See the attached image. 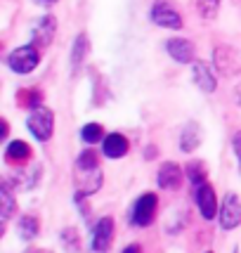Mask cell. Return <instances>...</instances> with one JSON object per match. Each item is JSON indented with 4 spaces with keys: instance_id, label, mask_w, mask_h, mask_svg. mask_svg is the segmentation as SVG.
Here are the masks:
<instances>
[{
    "instance_id": "7a4b0ae2",
    "label": "cell",
    "mask_w": 241,
    "mask_h": 253,
    "mask_svg": "<svg viewBox=\"0 0 241 253\" xmlns=\"http://www.w3.org/2000/svg\"><path fill=\"white\" fill-rule=\"evenodd\" d=\"M40 64V47H36L33 43L22 45L17 50H12L7 55V66H10L14 74H31L36 66Z\"/></svg>"
},
{
    "instance_id": "44dd1931",
    "label": "cell",
    "mask_w": 241,
    "mask_h": 253,
    "mask_svg": "<svg viewBox=\"0 0 241 253\" xmlns=\"http://www.w3.org/2000/svg\"><path fill=\"white\" fill-rule=\"evenodd\" d=\"M0 199H2V222H7L14 213V197H12V189H10V182H5L0 187Z\"/></svg>"
},
{
    "instance_id": "603a6c76",
    "label": "cell",
    "mask_w": 241,
    "mask_h": 253,
    "mask_svg": "<svg viewBox=\"0 0 241 253\" xmlns=\"http://www.w3.org/2000/svg\"><path fill=\"white\" fill-rule=\"evenodd\" d=\"M40 90H36V88H31V90H19L17 92V99H19V104L22 107H29V109H36V107H40Z\"/></svg>"
},
{
    "instance_id": "9c48e42d",
    "label": "cell",
    "mask_w": 241,
    "mask_h": 253,
    "mask_svg": "<svg viewBox=\"0 0 241 253\" xmlns=\"http://www.w3.org/2000/svg\"><path fill=\"white\" fill-rule=\"evenodd\" d=\"M182 168L175 164V161H165L161 168H159V173H156V182H159V187L161 189H180L182 185Z\"/></svg>"
},
{
    "instance_id": "e0dca14e",
    "label": "cell",
    "mask_w": 241,
    "mask_h": 253,
    "mask_svg": "<svg viewBox=\"0 0 241 253\" xmlns=\"http://www.w3.org/2000/svg\"><path fill=\"white\" fill-rule=\"evenodd\" d=\"M17 232H19V237L24 242H31L33 237H38V232H40V222H38L36 215H22L19 222H17Z\"/></svg>"
},
{
    "instance_id": "cb8c5ba5",
    "label": "cell",
    "mask_w": 241,
    "mask_h": 253,
    "mask_svg": "<svg viewBox=\"0 0 241 253\" xmlns=\"http://www.w3.org/2000/svg\"><path fill=\"white\" fill-rule=\"evenodd\" d=\"M220 7V0H197V10L203 19H215Z\"/></svg>"
},
{
    "instance_id": "30bf717a",
    "label": "cell",
    "mask_w": 241,
    "mask_h": 253,
    "mask_svg": "<svg viewBox=\"0 0 241 253\" xmlns=\"http://www.w3.org/2000/svg\"><path fill=\"white\" fill-rule=\"evenodd\" d=\"M165 50H168V55L173 57L175 62H180V64L197 62V59H194V43L187 41V38H170V41L165 43Z\"/></svg>"
},
{
    "instance_id": "ba28073f",
    "label": "cell",
    "mask_w": 241,
    "mask_h": 253,
    "mask_svg": "<svg viewBox=\"0 0 241 253\" xmlns=\"http://www.w3.org/2000/svg\"><path fill=\"white\" fill-rule=\"evenodd\" d=\"M76 197H90L102 187V170L99 168H95V170H78L76 168Z\"/></svg>"
},
{
    "instance_id": "d6986e66",
    "label": "cell",
    "mask_w": 241,
    "mask_h": 253,
    "mask_svg": "<svg viewBox=\"0 0 241 253\" xmlns=\"http://www.w3.org/2000/svg\"><path fill=\"white\" fill-rule=\"evenodd\" d=\"M88 50H90L88 36H85V33H80L76 41H74V50H71V66H74V71L80 69L83 59H85V55H88Z\"/></svg>"
},
{
    "instance_id": "8fae6325",
    "label": "cell",
    "mask_w": 241,
    "mask_h": 253,
    "mask_svg": "<svg viewBox=\"0 0 241 253\" xmlns=\"http://www.w3.org/2000/svg\"><path fill=\"white\" fill-rule=\"evenodd\" d=\"M128 149H130L128 137L120 135V132H109L102 140V152H104V156H109V159H123V156L128 154Z\"/></svg>"
},
{
    "instance_id": "52a82bcc",
    "label": "cell",
    "mask_w": 241,
    "mask_h": 253,
    "mask_svg": "<svg viewBox=\"0 0 241 253\" xmlns=\"http://www.w3.org/2000/svg\"><path fill=\"white\" fill-rule=\"evenodd\" d=\"M194 199H197V206H199L201 215H203L206 220H213V218H215V215L220 213V206H218V199H215V192H213V187H210L208 182L194 189Z\"/></svg>"
},
{
    "instance_id": "4fadbf2b",
    "label": "cell",
    "mask_w": 241,
    "mask_h": 253,
    "mask_svg": "<svg viewBox=\"0 0 241 253\" xmlns=\"http://www.w3.org/2000/svg\"><path fill=\"white\" fill-rule=\"evenodd\" d=\"M192 74H194V83L203 92H215L218 81H215V76H213V71H210V66L206 62H201V59L192 62Z\"/></svg>"
},
{
    "instance_id": "ffe728a7",
    "label": "cell",
    "mask_w": 241,
    "mask_h": 253,
    "mask_svg": "<svg viewBox=\"0 0 241 253\" xmlns=\"http://www.w3.org/2000/svg\"><path fill=\"white\" fill-rule=\"evenodd\" d=\"M80 137H83L85 144H97V142H102L107 135H104V128H102L99 123H88V126H83Z\"/></svg>"
},
{
    "instance_id": "3957f363",
    "label": "cell",
    "mask_w": 241,
    "mask_h": 253,
    "mask_svg": "<svg viewBox=\"0 0 241 253\" xmlns=\"http://www.w3.org/2000/svg\"><path fill=\"white\" fill-rule=\"evenodd\" d=\"M156 209H159V197L152 194V192H147V194H142V197L132 204L130 222L135 227H147V225H152L154 218H156Z\"/></svg>"
},
{
    "instance_id": "6da1fadb",
    "label": "cell",
    "mask_w": 241,
    "mask_h": 253,
    "mask_svg": "<svg viewBox=\"0 0 241 253\" xmlns=\"http://www.w3.org/2000/svg\"><path fill=\"white\" fill-rule=\"evenodd\" d=\"M26 126H29L31 135L38 142H47L55 132V114H52V109L40 104V107L31 109L29 119H26Z\"/></svg>"
},
{
    "instance_id": "484cf974",
    "label": "cell",
    "mask_w": 241,
    "mask_h": 253,
    "mask_svg": "<svg viewBox=\"0 0 241 253\" xmlns=\"http://www.w3.org/2000/svg\"><path fill=\"white\" fill-rule=\"evenodd\" d=\"M123 253H142V246L140 244H130V246H125Z\"/></svg>"
},
{
    "instance_id": "4316f807",
    "label": "cell",
    "mask_w": 241,
    "mask_h": 253,
    "mask_svg": "<svg viewBox=\"0 0 241 253\" xmlns=\"http://www.w3.org/2000/svg\"><path fill=\"white\" fill-rule=\"evenodd\" d=\"M43 2H55V0H43Z\"/></svg>"
},
{
    "instance_id": "7c38bea8",
    "label": "cell",
    "mask_w": 241,
    "mask_h": 253,
    "mask_svg": "<svg viewBox=\"0 0 241 253\" xmlns=\"http://www.w3.org/2000/svg\"><path fill=\"white\" fill-rule=\"evenodd\" d=\"M55 31H57V19L52 14H45L43 19L38 22L36 31H33V45L36 47H47L52 43V38H55Z\"/></svg>"
},
{
    "instance_id": "2e32d148",
    "label": "cell",
    "mask_w": 241,
    "mask_h": 253,
    "mask_svg": "<svg viewBox=\"0 0 241 253\" xmlns=\"http://www.w3.org/2000/svg\"><path fill=\"white\" fill-rule=\"evenodd\" d=\"M199 144H201V128H199V123H194V121L187 123L182 135H180V149L185 154H192Z\"/></svg>"
},
{
    "instance_id": "7402d4cb",
    "label": "cell",
    "mask_w": 241,
    "mask_h": 253,
    "mask_svg": "<svg viewBox=\"0 0 241 253\" xmlns=\"http://www.w3.org/2000/svg\"><path fill=\"white\" fill-rule=\"evenodd\" d=\"M76 168H78V170H95V168H99L97 152H92V149L80 152V154H78V159H76Z\"/></svg>"
},
{
    "instance_id": "8992f818",
    "label": "cell",
    "mask_w": 241,
    "mask_h": 253,
    "mask_svg": "<svg viewBox=\"0 0 241 253\" xmlns=\"http://www.w3.org/2000/svg\"><path fill=\"white\" fill-rule=\"evenodd\" d=\"M114 218L109 215H104V218H99L95 222V227H92V251L95 253H107L109 251L111 242H114Z\"/></svg>"
},
{
    "instance_id": "5bb4252c",
    "label": "cell",
    "mask_w": 241,
    "mask_h": 253,
    "mask_svg": "<svg viewBox=\"0 0 241 253\" xmlns=\"http://www.w3.org/2000/svg\"><path fill=\"white\" fill-rule=\"evenodd\" d=\"M31 147H29V142H24V140H12L10 144H7V149H5V161L10 166H24L31 161Z\"/></svg>"
},
{
    "instance_id": "d4e9b609",
    "label": "cell",
    "mask_w": 241,
    "mask_h": 253,
    "mask_svg": "<svg viewBox=\"0 0 241 253\" xmlns=\"http://www.w3.org/2000/svg\"><path fill=\"white\" fill-rule=\"evenodd\" d=\"M234 152H237V159H239V164H241V130L234 135Z\"/></svg>"
},
{
    "instance_id": "ac0fdd59",
    "label": "cell",
    "mask_w": 241,
    "mask_h": 253,
    "mask_svg": "<svg viewBox=\"0 0 241 253\" xmlns=\"http://www.w3.org/2000/svg\"><path fill=\"white\" fill-rule=\"evenodd\" d=\"M185 173H187V177H189V182L194 185V189L208 182V170H206V164H203V161H189Z\"/></svg>"
},
{
    "instance_id": "5b68a950",
    "label": "cell",
    "mask_w": 241,
    "mask_h": 253,
    "mask_svg": "<svg viewBox=\"0 0 241 253\" xmlns=\"http://www.w3.org/2000/svg\"><path fill=\"white\" fill-rule=\"evenodd\" d=\"M218 218H220V227L222 230H234V227L241 225V199L234 192L225 194Z\"/></svg>"
},
{
    "instance_id": "f1b7e54d",
    "label": "cell",
    "mask_w": 241,
    "mask_h": 253,
    "mask_svg": "<svg viewBox=\"0 0 241 253\" xmlns=\"http://www.w3.org/2000/svg\"><path fill=\"white\" fill-rule=\"evenodd\" d=\"M208 253H213V251H208Z\"/></svg>"
},
{
    "instance_id": "9a60e30c",
    "label": "cell",
    "mask_w": 241,
    "mask_h": 253,
    "mask_svg": "<svg viewBox=\"0 0 241 253\" xmlns=\"http://www.w3.org/2000/svg\"><path fill=\"white\" fill-rule=\"evenodd\" d=\"M215 66L220 69V74H225V76L237 74V71H239V62H237V57H234V50H230V47H218V50H215Z\"/></svg>"
},
{
    "instance_id": "277c9868",
    "label": "cell",
    "mask_w": 241,
    "mask_h": 253,
    "mask_svg": "<svg viewBox=\"0 0 241 253\" xmlns=\"http://www.w3.org/2000/svg\"><path fill=\"white\" fill-rule=\"evenodd\" d=\"M149 17H152V22L156 26H163V29H182V17H180V12L170 5V2H165V0H156L152 5V12H149Z\"/></svg>"
},
{
    "instance_id": "83f0119b",
    "label": "cell",
    "mask_w": 241,
    "mask_h": 253,
    "mask_svg": "<svg viewBox=\"0 0 241 253\" xmlns=\"http://www.w3.org/2000/svg\"><path fill=\"white\" fill-rule=\"evenodd\" d=\"M234 253H239V251H234Z\"/></svg>"
}]
</instances>
